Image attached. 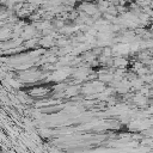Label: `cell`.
Returning <instances> with one entry per match:
<instances>
[{"instance_id":"3957f363","label":"cell","mask_w":153,"mask_h":153,"mask_svg":"<svg viewBox=\"0 0 153 153\" xmlns=\"http://www.w3.org/2000/svg\"><path fill=\"white\" fill-rule=\"evenodd\" d=\"M148 111H149L151 114H153V102H152V104L149 105V109H148Z\"/></svg>"},{"instance_id":"7a4b0ae2","label":"cell","mask_w":153,"mask_h":153,"mask_svg":"<svg viewBox=\"0 0 153 153\" xmlns=\"http://www.w3.org/2000/svg\"><path fill=\"white\" fill-rule=\"evenodd\" d=\"M127 63H128V61L124 57H116L114 60V65L116 67H124V66H127Z\"/></svg>"},{"instance_id":"6da1fadb","label":"cell","mask_w":153,"mask_h":153,"mask_svg":"<svg viewBox=\"0 0 153 153\" xmlns=\"http://www.w3.org/2000/svg\"><path fill=\"white\" fill-rule=\"evenodd\" d=\"M133 102H134L136 105H139V106H141V108H145V106L148 105V97H146V96H143V94H141V93H137V94L134 96Z\"/></svg>"}]
</instances>
